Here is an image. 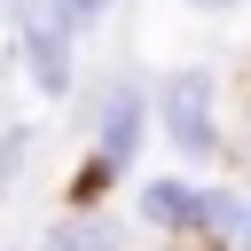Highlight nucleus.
Returning <instances> with one entry per match:
<instances>
[{"mask_svg": "<svg viewBox=\"0 0 251 251\" xmlns=\"http://www.w3.org/2000/svg\"><path fill=\"white\" fill-rule=\"evenodd\" d=\"M78 126H86V157H78V180H71V204H102V188L118 173H133L157 110H149V78H133L126 63L102 71L86 94H78Z\"/></svg>", "mask_w": 251, "mask_h": 251, "instance_id": "obj_1", "label": "nucleus"}, {"mask_svg": "<svg viewBox=\"0 0 251 251\" xmlns=\"http://www.w3.org/2000/svg\"><path fill=\"white\" fill-rule=\"evenodd\" d=\"M149 110H157V133L173 141V157H188V165H220V157H227L220 78H212L204 63H173V71L149 86Z\"/></svg>", "mask_w": 251, "mask_h": 251, "instance_id": "obj_2", "label": "nucleus"}, {"mask_svg": "<svg viewBox=\"0 0 251 251\" xmlns=\"http://www.w3.org/2000/svg\"><path fill=\"white\" fill-rule=\"evenodd\" d=\"M16 71H24L31 94H47V102H71V94H78V39L47 16V0L16 24Z\"/></svg>", "mask_w": 251, "mask_h": 251, "instance_id": "obj_3", "label": "nucleus"}, {"mask_svg": "<svg viewBox=\"0 0 251 251\" xmlns=\"http://www.w3.org/2000/svg\"><path fill=\"white\" fill-rule=\"evenodd\" d=\"M133 220H141L157 243H196V180L149 173V180L133 188Z\"/></svg>", "mask_w": 251, "mask_h": 251, "instance_id": "obj_4", "label": "nucleus"}, {"mask_svg": "<svg viewBox=\"0 0 251 251\" xmlns=\"http://www.w3.org/2000/svg\"><path fill=\"white\" fill-rule=\"evenodd\" d=\"M196 243L251 251V188H235V180H212V188H196Z\"/></svg>", "mask_w": 251, "mask_h": 251, "instance_id": "obj_5", "label": "nucleus"}, {"mask_svg": "<svg viewBox=\"0 0 251 251\" xmlns=\"http://www.w3.org/2000/svg\"><path fill=\"white\" fill-rule=\"evenodd\" d=\"M39 251H126V220L102 212V204H71V212L39 235Z\"/></svg>", "mask_w": 251, "mask_h": 251, "instance_id": "obj_6", "label": "nucleus"}, {"mask_svg": "<svg viewBox=\"0 0 251 251\" xmlns=\"http://www.w3.org/2000/svg\"><path fill=\"white\" fill-rule=\"evenodd\" d=\"M118 8H126V0H47V16H55L71 39H94V31H102Z\"/></svg>", "mask_w": 251, "mask_h": 251, "instance_id": "obj_7", "label": "nucleus"}, {"mask_svg": "<svg viewBox=\"0 0 251 251\" xmlns=\"http://www.w3.org/2000/svg\"><path fill=\"white\" fill-rule=\"evenodd\" d=\"M31 149H39V133H31V126H8V133H0V204H8V196H16V180L31 173Z\"/></svg>", "mask_w": 251, "mask_h": 251, "instance_id": "obj_8", "label": "nucleus"}, {"mask_svg": "<svg viewBox=\"0 0 251 251\" xmlns=\"http://www.w3.org/2000/svg\"><path fill=\"white\" fill-rule=\"evenodd\" d=\"M196 16H227V8H243V0H188Z\"/></svg>", "mask_w": 251, "mask_h": 251, "instance_id": "obj_9", "label": "nucleus"}, {"mask_svg": "<svg viewBox=\"0 0 251 251\" xmlns=\"http://www.w3.org/2000/svg\"><path fill=\"white\" fill-rule=\"evenodd\" d=\"M165 251H220V243H165Z\"/></svg>", "mask_w": 251, "mask_h": 251, "instance_id": "obj_10", "label": "nucleus"}, {"mask_svg": "<svg viewBox=\"0 0 251 251\" xmlns=\"http://www.w3.org/2000/svg\"><path fill=\"white\" fill-rule=\"evenodd\" d=\"M243 188H251V173H243Z\"/></svg>", "mask_w": 251, "mask_h": 251, "instance_id": "obj_11", "label": "nucleus"}]
</instances>
